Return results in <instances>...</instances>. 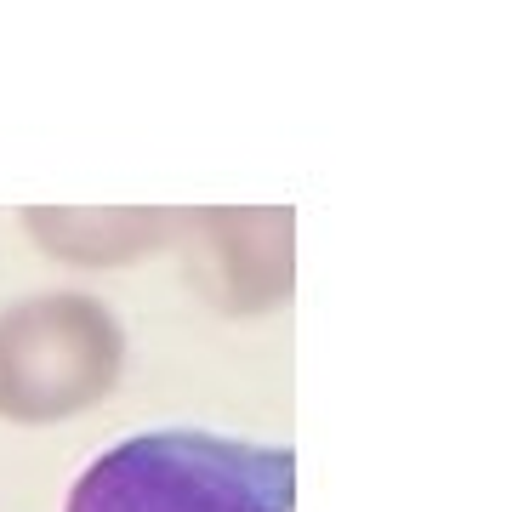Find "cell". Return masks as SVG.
<instances>
[{
    "label": "cell",
    "instance_id": "obj_1",
    "mask_svg": "<svg viewBox=\"0 0 512 512\" xmlns=\"http://www.w3.org/2000/svg\"><path fill=\"white\" fill-rule=\"evenodd\" d=\"M291 444L160 427L86 461L63 512H291Z\"/></svg>",
    "mask_w": 512,
    "mask_h": 512
}]
</instances>
